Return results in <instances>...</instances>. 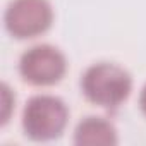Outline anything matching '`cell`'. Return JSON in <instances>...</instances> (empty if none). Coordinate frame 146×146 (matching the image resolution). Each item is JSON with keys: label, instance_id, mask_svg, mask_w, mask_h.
<instances>
[{"label": "cell", "instance_id": "obj_1", "mask_svg": "<svg viewBox=\"0 0 146 146\" xmlns=\"http://www.w3.org/2000/svg\"><path fill=\"white\" fill-rule=\"evenodd\" d=\"M132 91V78L120 65L98 62L90 65L81 76V93L84 98L105 110H117Z\"/></svg>", "mask_w": 146, "mask_h": 146}, {"label": "cell", "instance_id": "obj_2", "mask_svg": "<svg viewBox=\"0 0 146 146\" xmlns=\"http://www.w3.org/2000/svg\"><path fill=\"white\" fill-rule=\"evenodd\" d=\"M69 122L65 102L53 95L31 96L23 110V131L31 141L58 139Z\"/></svg>", "mask_w": 146, "mask_h": 146}, {"label": "cell", "instance_id": "obj_3", "mask_svg": "<svg viewBox=\"0 0 146 146\" xmlns=\"http://www.w3.org/2000/svg\"><path fill=\"white\" fill-rule=\"evenodd\" d=\"M67 72L65 55L53 45H35L21 55L19 74L29 86L46 88L58 84Z\"/></svg>", "mask_w": 146, "mask_h": 146}, {"label": "cell", "instance_id": "obj_4", "mask_svg": "<svg viewBox=\"0 0 146 146\" xmlns=\"http://www.w3.org/2000/svg\"><path fill=\"white\" fill-rule=\"evenodd\" d=\"M7 33L16 40H31L45 35L53 23L48 0H12L4 16Z\"/></svg>", "mask_w": 146, "mask_h": 146}, {"label": "cell", "instance_id": "obj_5", "mask_svg": "<svg viewBox=\"0 0 146 146\" xmlns=\"http://www.w3.org/2000/svg\"><path fill=\"white\" fill-rule=\"evenodd\" d=\"M117 143H119V137H117L115 125L103 117L90 115L83 119L74 131V144H79V146H84V144L113 146Z\"/></svg>", "mask_w": 146, "mask_h": 146}, {"label": "cell", "instance_id": "obj_6", "mask_svg": "<svg viewBox=\"0 0 146 146\" xmlns=\"http://www.w3.org/2000/svg\"><path fill=\"white\" fill-rule=\"evenodd\" d=\"M139 107H141V112L146 115V84L143 86L141 95H139Z\"/></svg>", "mask_w": 146, "mask_h": 146}]
</instances>
